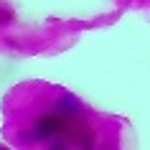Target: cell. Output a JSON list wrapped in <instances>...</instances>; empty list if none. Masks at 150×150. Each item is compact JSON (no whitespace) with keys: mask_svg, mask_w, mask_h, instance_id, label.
Listing matches in <instances>:
<instances>
[{"mask_svg":"<svg viewBox=\"0 0 150 150\" xmlns=\"http://www.w3.org/2000/svg\"><path fill=\"white\" fill-rule=\"evenodd\" d=\"M10 21H13V13L0 8V25H3V23H10Z\"/></svg>","mask_w":150,"mask_h":150,"instance_id":"7a4b0ae2","label":"cell"},{"mask_svg":"<svg viewBox=\"0 0 150 150\" xmlns=\"http://www.w3.org/2000/svg\"><path fill=\"white\" fill-rule=\"evenodd\" d=\"M56 112H61V115H66V117H79V102L74 99L71 94H64L61 99H56Z\"/></svg>","mask_w":150,"mask_h":150,"instance_id":"6da1fadb","label":"cell"}]
</instances>
